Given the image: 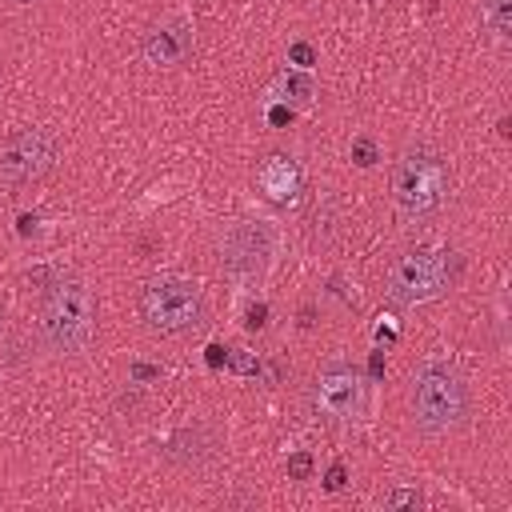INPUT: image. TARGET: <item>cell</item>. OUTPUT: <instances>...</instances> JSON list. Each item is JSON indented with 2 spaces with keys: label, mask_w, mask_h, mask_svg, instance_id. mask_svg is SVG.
I'll return each mask as SVG.
<instances>
[{
  "label": "cell",
  "mask_w": 512,
  "mask_h": 512,
  "mask_svg": "<svg viewBox=\"0 0 512 512\" xmlns=\"http://www.w3.org/2000/svg\"><path fill=\"white\" fill-rule=\"evenodd\" d=\"M408 412H412V424L424 436H448V432H456L468 420V412H472L468 380L448 360H424L416 368V376H412Z\"/></svg>",
  "instance_id": "cell-1"
},
{
  "label": "cell",
  "mask_w": 512,
  "mask_h": 512,
  "mask_svg": "<svg viewBox=\"0 0 512 512\" xmlns=\"http://www.w3.org/2000/svg\"><path fill=\"white\" fill-rule=\"evenodd\" d=\"M40 340L56 356H80L96 340V296L84 280H60L40 296Z\"/></svg>",
  "instance_id": "cell-2"
},
{
  "label": "cell",
  "mask_w": 512,
  "mask_h": 512,
  "mask_svg": "<svg viewBox=\"0 0 512 512\" xmlns=\"http://www.w3.org/2000/svg\"><path fill=\"white\" fill-rule=\"evenodd\" d=\"M136 312L148 332L156 336H192L208 320V296L196 280L184 276H152L136 292Z\"/></svg>",
  "instance_id": "cell-3"
},
{
  "label": "cell",
  "mask_w": 512,
  "mask_h": 512,
  "mask_svg": "<svg viewBox=\"0 0 512 512\" xmlns=\"http://www.w3.org/2000/svg\"><path fill=\"white\" fill-rule=\"evenodd\" d=\"M448 160L432 144H408L392 168V200L404 220H432L448 200Z\"/></svg>",
  "instance_id": "cell-4"
},
{
  "label": "cell",
  "mask_w": 512,
  "mask_h": 512,
  "mask_svg": "<svg viewBox=\"0 0 512 512\" xmlns=\"http://www.w3.org/2000/svg\"><path fill=\"white\" fill-rule=\"evenodd\" d=\"M460 252L452 248H420V252H408L400 256V264L392 268L388 276V296L392 304H424L440 292H448L456 280H460Z\"/></svg>",
  "instance_id": "cell-5"
},
{
  "label": "cell",
  "mask_w": 512,
  "mask_h": 512,
  "mask_svg": "<svg viewBox=\"0 0 512 512\" xmlns=\"http://www.w3.org/2000/svg\"><path fill=\"white\" fill-rule=\"evenodd\" d=\"M60 160V140L44 124H20L0 140V188L20 192L40 184Z\"/></svg>",
  "instance_id": "cell-6"
},
{
  "label": "cell",
  "mask_w": 512,
  "mask_h": 512,
  "mask_svg": "<svg viewBox=\"0 0 512 512\" xmlns=\"http://www.w3.org/2000/svg\"><path fill=\"white\" fill-rule=\"evenodd\" d=\"M272 248H276V236L264 220H236L220 236V268L244 284L260 280L268 260H272Z\"/></svg>",
  "instance_id": "cell-7"
},
{
  "label": "cell",
  "mask_w": 512,
  "mask_h": 512,
  "mask_svg": "<svg viewBox=\"0 0 512 512\" xmlns=\"http://www.w3.org/2000/svg\"><path fill=\"white\" fill-rule=\"evenodd\" d=\"M316 400L320 408L332 416V420H352L364 404V384H360V372L344 360H332L320 380H316Z\"/></svg>",
  "instance_id": "cell-8"
},
{
  "label": "cell",
  "mask_w": 512,
  "mask_h": 512,
  "mask_svg": "<svg viewBox=\"0 0 512 512\" xmlns=\"http://www.w3.org/2000/svg\"><path fill=\"white\" fill-rule=\"evenodd\" d=\"M140 52L160 68L184 64L192 56V28L184 20H160L140 36Z\"/></svg>",
  "instance_id": "cell-9"
},
{
  "label": "cell",
  "mask_w": 512,
  "mask_h": 512,
  "mask_svg": "<svg viewBox=\"0 0 512 512\" xmlns=\"http://www.w3.org/2000/svg\"><path fill=\"white\" fill-rule=\"evenodd\" d=\"M212 452H216V436H212V428H204V424L180 428V432L164 444V460H172V464H180V468H196V464H204Z\"/></svg>",
  "instance_id": "cell-10"
},
{
  "label": "cell",
  "mask_w": 512,
  "mask_h": 512,
  "mask_svg": "<svg viewBox=\"0 0 512 512\" xmlns=\"http://www.w3.org/2000/svg\"><path fill=\"white\" fill-rule=\"evenodd\" d=\"M260 188H264V196L268 200H276V204H288L296 192H300V168L288 160V156H268L264 164H260Z\"/></svg>",
  "instance_id": "cell-11"
},
{
  "label": "cell",
  "mask_w": 512,
  "mask_h": 512,
  "mask_svg": "<svg viewBox=\"0 0 512 512\" xmlns=\"http://www.w3.org/2000/svg\"><path fill=\"white\" fill-rule=\"evenodd\" d=\"M312 96H316V80H312L308 72H288V76H284V100L308 104Z\"/></svg>",
  "instance_id": "cell-12"
},
{
  "label": "cell",
  "mask_w": 512,
  "mask_h": 512,
  "mask_svg": "<svg viewBox=\"0 0 512 512\" xmlns=\"http://www.w3.org/2000/svg\"><path fill=\"white\" fill-rule=\"evenodd\" d=\"M480 8H484V16H488L496 36L512 32V0H480Z\"/></svg>",
  "instance_id": "cell-13"
},
{
  "label": "cell",
  "mask_w": 512,
  "mask_h": 512,
  "mask_svg": "<svg viewBox=\"0 0 512 512\" xmlns=\"http://www.w3.org/2000/svg\"><path fill=\"white\" fill-rule=\"evenodd\" d=\"M420 504H424V496L416 488H392L384 496V508H420Z\"/></svg>",
  "instance_id": "cell-14"
},
{
  "label": "cell",
  "mask_w": 512,
  "mask_h": 512,
  "mask_svg": "<svg viewBox=\"0 0 512 512\" xmlns=\"http://www.w3.org/2000/svg\"><path fill=\"white\" fill-rule=\"evenodd\" d=\"M352 160H356L360 168H372V164H376V144H372L368 136L352 140Z\"/></svg>",
  "instance_id": "cell-15"
},
{
  "label": "cell",
  "mask_w": 512,
  "mask_h": 512,
  "mask_svg": "<svg viewBox=\"0 0 512 512\" xmlns=\"http://www.w3.org/2000/svg\"><path fill=\"white\" fill-rule=\"evenodd\" d=\"M288 60H292V64H300V68H312V64H316V48L300 40V44H292V48H288Z\"/></svg>",
  "instance_id": "cell-16"
},
{
  "label": "cell",
  "mask_w": 512,
  "mask_h": 512,
  "mask_svg": "<svg viewBox=\"0 0 512 512\" xmlns=\"http://www.w3.org/2000/svg\"><path fill=\"white\" fill-rule=\"evenodd\" d=\"M308 472H312V456H308V452H296V456L288 460V476H292V480H308Z\"/></svg>",
  "instance_id": "cell-17"
},
{
  "label": "cell",
  "mask_w": 512,
  "mask_h": 512,
  "mask_svg": "<svg viewBox=\"0 0 512 512\" xmlns=\"http://www.w3.org/2000/svg\"><path fill=\"white\" fill-rule=\"evenodd\" d=\"M344 484H348V472H344V464H332V468H328V476H324V488L340 492Z\"/></svg>",
  "instance_id": "cell-18"
},
{
  "label": "cell",
  "mask_w": 512,
  "mask_h": 512,
  "mask_svg": "<svg viewBox=\"0 0 512 512\" xmlns=\"http://www.w3.org/2000/svg\"><path fill=\"white\" fill-rule=\"evenodd\" d=\"M264 316H268V308H264V304H252L244 324H248V328H264Z\"/></svg>",
  "instance_id": "cell-19"
},
{
  "label": "cell",
  "mask_w": 512,
  "mask_h": 512,
  "mask_svg": "<svg viewBox=\"0 0 512 512\" xmlns=\"http://www.w3.org/2000/svg\"><path fill=\"white\" fill-rule=\"evenodd\" d=\"M268 120L280 128V124H288V120H292V108H272V116H268Z\"/></svg>",
  "instance_id": "cell-20"
},
{
  "label": "cell",
  "mask_w": 512,
  "mask_h": 512,
  "mask_svg": "<svg viewBox=\"0 0 512 512\" xmlns=\"http://www.w3.org/2000/svg\"><path fill=\"white\" fill-rule=\"evenodd\" d=\"M224 360H228V352H224L220 344H212V348H208V364H224Z\"/></svg>",
  "instance_id": "cell-21"
},
{
  "label": "cell",
  "mask_w": 512,
  "mask_h": 512,
  "mask_svg": "<svg viewBox=\"0 0 512 512\" xmlns=\"http://www.w3.org/2000/svg\"><path fill=\"white\" fill-rule=\"evenodd\" d=\"M16 4H32V0H16Z\"/></svg>",
  "instance_id": "cell-22"
}]
</instances>
